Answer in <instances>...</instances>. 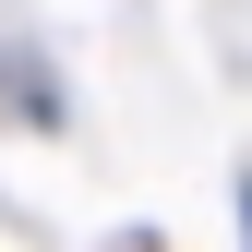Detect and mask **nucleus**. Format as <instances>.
<instances>
[{
    "mask_svg": "<svg viewBox=\"0 0 252 252\" xmlns=\"http://www.w3.org/2000/svg\"><path fill=\"white\" fill-rule=\"evenodd\" d=\"M240 216H252V180H240Z\"/></svg>",
    "mask_w": 252,
    "mask_h": 252,
    "instance_id": "f257e3e1",
    "label": "nucleus"
}]
</instances>
